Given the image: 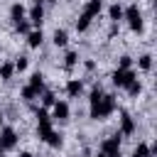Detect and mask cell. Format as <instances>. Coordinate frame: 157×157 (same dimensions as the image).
I'll return each instance as SVG.
<instances>
[{
    "label": "cell",
    "mask_w": 157,
    "mask_h": 157,
    "mask_svg": "<svg viewBox=\"0 0 157 157\" xmlns=\"http://www.w3.org/2000/svg\"><path fill=\"white\" fill-rule=\"evenodd\" d=\"M91 118L93 120H105L113 110H115V96L113 93H103V88H101V83H96L93 88H91Z\"/></svg>",
    "instance_id": "obj_1"
},
{
    "label": "cell",
    "mask_w": 157,
    "mask_h": 157,
    "mask_svg": "<svg viewBox=\"0 0 157 157\" xmlns=\"http://www.w3.org/2000/svg\"><path fill=\"white\" fill-rule=\"evenodd\" d=\"M123 17L130 22V29H132V32H137V34H140V32L145 29V25H142V12H140V7H137V5H128V7L123 10Z\"/></svg>",
    "instance_id": "obj_2"
},
{
    "label": "cell",
    "mask_w": 157,
    "mask_h": 157,
    "mask_svg": "<svg viewBox=\"0 0 157 157\" xmlns=\"http://www.w3.org/2000/svg\"><path fill=\"white\" fill-rule=\"evenodd\" d=\"M15 145H17V132H15V128H0V152L15 150Z\"/></svg>",
    "instance_id": "obj_3"
},
{
    "label": "cell",
    "mask_w": 157,
    "mask_h": 157,
    "mask_svg": "<svg viewBox=\"0 0 157 157\" xmlns=\"http://www.w3.org/2000/svg\"><path fill=\"white\" fill-rule=\"evenodd\" d=\"M101 152L105 157H120V132L113 135V137H105L101 142Z\"/></svg>",
    "instance_id": "obj_4"
},
{
    "label": "cell",
    "mask_w": 157,
    "mask_h": 157,
    "mask_svg": "<svg viewBox=\"0 0 157 157\" xmlns=\"http://www.w3.org/2000/svg\"><path fill=\"white\" fill-rule=\"evenodd\" d=\"M110 81H113V86L125 88L130 81H135V71H132V69H115L113 76H110Z\"/></svg>",
    "instance_id": "obj_5"
},
{
    "label": "cell",
    "mask_w": 157,
    "mask_h": 157,
    "mask_svg": "<svg viewBox=\"0 0 157 157\" xmlns=\"http://www.w3.org/2000/svg\"><path fill=\"white\" fill-rule=\"evenodd\" d=\"M69 115H71V110H69V103H64V101H56L54 105H52V118H56V120H69Z\"/></svg>",
    "instance_id": "obj_6"
},
{
    "label": "cell",
    "mask_w": 157,
    "mask_h": 157,
    "mask_svg": "<svg viewBox=\"0 0 157 157\" xmlns=\"http://www.w3.org/2000/svg\"><path fill=\"white\" fill-rule=\"evenodd\" d=\"M29 22L39 29L42 27V22H44V7H42V2H34L32 7H29Z\"/></svg>",
    "instance_id": "obj_7"
},
{
    "label": "cell",
    "mask_w": 157,
    "mask_h": 157,
    "mask_svg": "<svg viewBox=\"0 0 157 157\" xmlns=\"http://www.w3.org/2000/svg\"><path fill=\"white\" fill-rule=\"evenodd\" d=\"M135 130H137V125H135L132 115L130 113H123L120 115V135H132Z\"/></svg>",
    "instance_id": "obj_8"
},
{
    "label": "cell",
    "mask_w": 157,
    "mask_h": 157,
    "mask_svg": "<svg viewBox=\"0 0 157 157\" xmlns=\"http://www.w3.org/2000/svg\"><path fill=\"white\" fill-rule=\"evenodd\" d=\"M66 93H69V98H78L83 93V81L81 78H69L66 81Z\"/></svg>",
    "instance_id": "obj_9"
},
{
    "label": "cell",
    "mask_w": 157,
    "mask_h": 157,
    "mask_svg": "<svg viewBox=\"0 0 157 157\" xmlns=\"http://www.w3.org/2000/svg\"><path fill=\"white\" fill-rule=\"evenodd\" d=\"M42 42H44V34H42V27H39V29H29V32H27V44H29L32 49H37V47H42Z\"/></svg>",
    "instance_id": "obj_10"
},
{
    "label": "cell",
    "mask_w": 157,
    "mask_h": 157,
    "mask_svg": "<svg viewBox=\"0 0 157 157\" xmlns=\"http://www.w3.org/2000/svg\"><path fill=\"white\" fill-rule=\"evenodd\" d=\"M27 86H29V88H32V91L39 96V93L44 91V76H42L39 71H34V74L29 76V83H27Z\"/></svg>",
    "instance_id": "obj_11"
},
{
    "label": "cell",
    "mask_w": 157,
    "mask_h": 157,
    "mask_svg": "<svg viewBox=\"0 0 157 157\" xmlns=\"http://www.w3.org/2000/svg\"><path fill=\"white\" fill-rule=\"evenodd\" d=\"M101 10H103V0H88V2H86V7H83V12H86V15H91V17L101 15Z\"/></svg>",
    "instance_id": "obj_12"
},
{
    "label": "cell",
    "mask_w": 157,
    "mask_h": 157,
    "mask_svg": "<svg viewBox=\"0 0 157 157\" xmlns=\"http://www.w3.org/2000/svg\"><path fill=\"white\" fill-rule=\"evenodd\" d=\"M44 142L49 145V147H61L64 145V137H61V132H56V130H52L47 137H44Z\"/></svg>",
    "instance_id": "obj_13"
},
{
    "label": "cell",
    "mask_w": 157,
    "mask_h": 157,
    "mask_svg": "<svg viewBox=\"0 0 157 157\" xmlns=\"http://www.w3.org/2000/svg\"><path fill=\"white\" fill-rule=\"evenodd\" d=\"M12 76H15V64H12V61L0 64V78H2V81H10Z\"/></svg>",
    "instance_id": "obj_14"
},
{
    "label": "cell",
    "mask_w": 157,
    "mask_h": 157,
    "mask_svg": "<svg viewBox=\"0 0 157 157\" xmlns=\"http://www.w3.org/2000/svg\"><path fill=\"white\" fill-rule=\"evenodd\" d=\"M91 20H93L91 15L81 12V15H78V20H76V29H78V32H86V29L91 27Z\"/></svg>",
    "instance_id": "obj_15"
},
{
    "label": "cell",
    "mask_w": 157,
    "mask_h": 157,
    "mask_svg": "<svg viewBox=\"0 0 157 157\" xmlns=\"http://www.w3.org/2000/svg\"><path fill=\"white\" fill-rule=\"evenodd\" d=\"M125 91H128V96H130V98H137V96L142 93V83L135 78V81H130V83L125 86Z\"/></svg>",
    "instance_id": "obj_16"
},
{
    "label": "cell",
    "mask_w": 157,
    "mask_h": 157,
    "mask_svg": "<svg viewBox=\"0 0 157 157\" xmlns=\"http://www.w3.org/2000/svg\"><path fill=\"white\" fill-rule=\"evenodd\" d=\"M52 42H54L56 47H66V42H69L66 29H56V32H54V37H52Z\"/></svg>",
    "instance_id": "obj_17"
},
{
    "label": "cell",
    "mask_w": 157,
    "mask_h": 157,
    "mask_svg": "<svg viewBox=\"0 0 157 157\" xmlns=\"http://www.w3.org/2000/svg\"><path fill=\"white\" fill-rule=\"evenodd\" d=\"M76 64H78V54H76V52H66V56H64V69L71 71Z\"/></svg>",
    "instance_id": "obj_18"
},
{
    "label": "cell",
    "mask_w": 157,
    "mask_h": 157,
    "mask_svg": "<svg viewBox=\"0 0 157 157\" xmlns=\"http://www.w3.org/2000/svg\"><path fill=\"white\" fill-rule=\"evenodd\" d=\"M10 17H12V22H15V20H22V17H25V5H22V2H15V5L10 7Z\"/></svg>",
    "instance_id": "obj_19"
},
{
    "label": "cell",
    "mask_w": 157,
    "mask_h": 157,
    "mask_svg": "<svg viewBox=\"0 0 157 157\" xmlns=\"http://www.w3.org/2000/svg\"><path fill=\"white\" fill-rule=\"evenodd\" d=\"M108 17H110L113 22H118V20H123V7H120L118 2H113V5L108 7Z\"/></svg>",
    "instance_id": "obj_20"
},
{
    "label": "cell",
    "mask_w": 157,
    "mask_h": 157,
    "mask_svg": "<svg viewBox=\"0 0 157 157\" xmlns=\"http://www.w3.org/2000/svg\"><path fill=\"white\" fill-rule=\"evenodd\" d=\"M29 29H32V22H29V20H25V17H22V20H15V32L27 34Z\"/></svg>",
    "instance_id": "obj_21"
},
{
    "label": "cell",
    "mask_w": 157,
    "mask_h": 157,
    "mask_svg": "<svg viewBox=\"0 0 157 157\" xmlns=\"http://www.w3.org/2000/svg\"><path fill=\"white\" fill-rule=\"evenodd\" d=\"M54 103H56L54 91H42V105H44V108H52Z\"/></svg>",
    "instance_id": "obj_22"
},
{
    "label": "cell",
    "mask_w": 157,
    "mask_h": 157,
    "mask_svg": "<svg viewBox=\"0 0 157 157\" xmlns=\"http://www.w3.org/2000/svg\"><path fill=\"white\" fill-rule=\"evenodd\" d=\"M137 66H140L142 71H150V69H152V56H150V54H142V56L137 59Z\"/></svg>",
    "instance_id": "obj_23"
},
{
    "label": "cell",
    "mask_w": 157,
    "mask_h": 157,
    "mask_svg": "<svg viewBox=\"0 0 157 157\" xmlns=\"http://www.w3.org/2000/svg\"><path fill=\"white\" fill-rule=\"evenodd\" d=\"M145 155H150V145L147 142H137V147L132 150V157H145Z\"/></svg>",
    "instance_id": "obj_24"
},
{
    "label": "cell",
    "mask_w": 157,
    "mask_h": 157,
    "mask_svg": "<svg viewBox=\"0 0 157 157\" xmlns=\"http://www.w3.org/2000/svg\"><path fill=\"white\" fill-rule=\"evenodd\" d=\"M20 96H22V101H27V103H32V101L37 98V93H34V91H32L29 86H25V88L20 91Z\"/></svg>",
    "instance_id": "obj_25"
},
{
    "label": "cell",
    "mask_w": 157,
    "mask_h": 157,
    "mask_svg": "<svg viewBox=\"0 0 157 157\" xmlns=\"http://www.w3.org/2000/svg\"><path fill=\"white\" fill-rule=\"evenodd\" d=\"M12 64H15V71H25V69H27V64H29V59H27V56H17Z\"/></svg>",
    "instance_id": "obj_26"
},
{
    "label": "cell",
    "mask_w": 157,
    "mask_h": 157,
    "mask_svg": "<svg viewBox=\"0 0 157 157\" xmlns=\"http://www.w3.org/2000/svg\"><path fill=\"white\" fill-rule=\"evenodd\" d=\"M130 66H132V56L123 54V56L118 59V69H130Z\"/></svg>",
    "instance_id": "obj_27"
},
{
    "label": "cell",
    "mask_w": 157,
    "mask_h": 157,
    "mask_svg": "<svg viewBox=\"0 0 157 157\" xmlns=\"http://www.w3.org/2000/svg\"><path fill=\"white\" fill-rule=\"evenodd\" d=\"M83 69H86V71H93V69H96V61H91V59L83 61Z\"/></svg>",
    "instance_id": "obj_28"
},
{
    "label": "cell",
    "mask_w": 157,
    "mask_h": 157,
    "mask_svg": "<svg viewBox=\"0 0 157 157\" xmlns=\"http://www.w3.org/2000/svg\"><path fill=\"white\" fill-rule=\"evenodd\" d=\"M17 157H34V155H32V152H20Z\"/></svg>",
    "instance_id": "obj_29"
},
{
    "label": "cell",
    "mask_w": 157,
    "mask_h": 157,
    "mask_svg": "<svg viewBox=\"0 0 157 157\" xmlns=\"http://www.w3.org/2000/svg\"><path fill=\"white\" fill-rule=\"evenodd\" d=\"M2 120H5V115H2V113H0V128H2Z\"/></svg>",
    "instance_id": "obj_30"
},
{
    "label": "cell",
    "mask_w": 157,
    "mask_h": 157,
    "mask_svg": "<svg viewBox=\"0 0 157 157\" xmlns=\"http://www.w3.org/2000/svg\"><path fill=\"white\" fill-rule=\"evenodd\" d=\"M145 157H155V155H152V152H150V155H145Z\"/></svg>",
    "instance_id": "obj_31"
},
{
    "label": "cell",
    "mask_w": 157,
    "mask_h": 157,
    "mask_svg": "<svg viewBox=\"0 0 157 157\" xmlns=\"http://www.w3.org/2000/svg\"><path fill=\"white\" fill-rule=\"evenodd\" d=\"M96 157H105V155H103V152H101V155H96Z\"/></svg>",
    "instance_id": "obj_32"
},
{
    "label": "cell",
    "mask_w": 157,
    "mask_h": 157,
    "mask_svg": "<svg viewBox=\"0 0 157 157\" xmlns=\"http://www.w3.org/2000/svg\"><path fill=\"white\" fill-rule=\"evenodd\" d=\"M47 2H54V0H47Z\"/></svg>",
    "instance_id": "obj_33"
},
{
    "label": "cell",
    "mask_w": 157,
    "mask_h": 157,
    "mask_svg": "<svg viewBox=\"0 0 157 157\" xmlns=\"http://www.w3.org/2000/svg\"><path fill=\"white\" fill-rule=\"evenodd\" d=\"M37 2H39V0H37Z\"/></svg>",
    "instance_id": "obj_34"
}]
</instances>
